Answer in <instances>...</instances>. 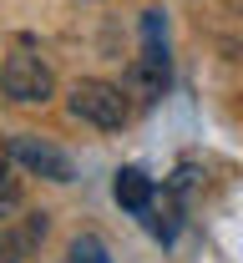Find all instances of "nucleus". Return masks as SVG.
Instances as JSON below:
<instances>
[{
    "label": "nucleus",
    "instance_id": "20e7f679",
    "mask_svg": "<svg viewBox=\"0 0 243 263\" xmlns=\"http://www.w3.org/2000/svg\"><path fill=\"white\" fill-rule=\"evenodd\" d=\"M152 193H157V187H152V177H147L142 167H122L117 182H111V197H117L127 213H137V218H142V208L152 202Z\"/></svg>",
    "mask_w": 243,
    "mask_h": 263
},
{
    "label": "nucleus",
    "instance_id": "39448f33",
    "mask_svg": "<svg viewBox=\"0 0 243 263\" xmlns=\"http://www.w3.org/2000/svg\"><path fill=\"white\" fill-rule=\"evenodd\" d=\"M21 202V177H15V167H10V157L0 152V213H10Z\"/></svg>",
    "mask_w": 243,
    "mask_h": 263
},
{
    "label": "nucleus",
    "instance_id": "f03ea898",
    "mask_svg": "<svg viewBox=\"0 0 243 263\" xmlns=\"http://www.w3.org/2000/svg\"><path fill=\"white\" fill-rule=\"evenodd\" d=\"M0 91L10 101H21V106H41V101L56 97V76H51V66L31 56V51H15V56H5L0 66Z\"/></svg>",
    "mask_w": 243,
    "mask_h": 263
},
{
    "label": "nucleus",
    "instance_id": "f257e3e1",
    "mask_svg": "<svg viewBox=\"0 0 243 263\" xmlns=\"http://www.w3.org/2000/svg\"><path fill=\"white\" fill-rule=\"evenodd\" d=\"M66 111L76 117V122L97 127V132H122V127H127V117H132L127 91L111 86V81H76L71 97H66Z\"/></svg>",
    "mask_w": 243,
    "mask_h": 263
},
{
    "label": "nucleus",
    "instance_id": "0eeeda50",
    "mask_svg": "<svg viewBox=\"0 0 243 263\" xmlns=\"http://www.w3.org/2000/svg\"><path fill=\"white\" fill-rule=\"evenodd\" d=\"M0 263H21V258H15V248H10V243H0Z\"/></svg>",
    "mask_w": 243,
    "mask_h": 263
},
{
    "label": "nucleus",
    "instance_id": "423d86ee",
    "mask_svg": "<svg viewBox=\"0 0 243 263\" xmlns=\"http://www.w3.org/2000/svg\"><path fill=\"white\" fill-rule=\"evenodd\" d=\"M71 263H111V258H106L102 238H91V233H86V238H76V243H71Z\"/></svg>",
    "mask_w": 243,
    "mask_h": 263
},
{
    "label": "nucleus",
    "instance_id": "7ed1b4c3",
    "mask_svg": "<svg viewBox=\"0 0 243 263\" xmlns=\"http://www.w3.org/2000/svg\"><path fill=\"white\" fill-rule=\"evenodd\" d=\"M10 157L26 167V172L46 177V182H71V177H76L71 157H66V152H56L51 142H41V137H15V142H10Z\"/></svg>",
    "mask_w": 243,
    "mask_h": 263
}]
</instances>
